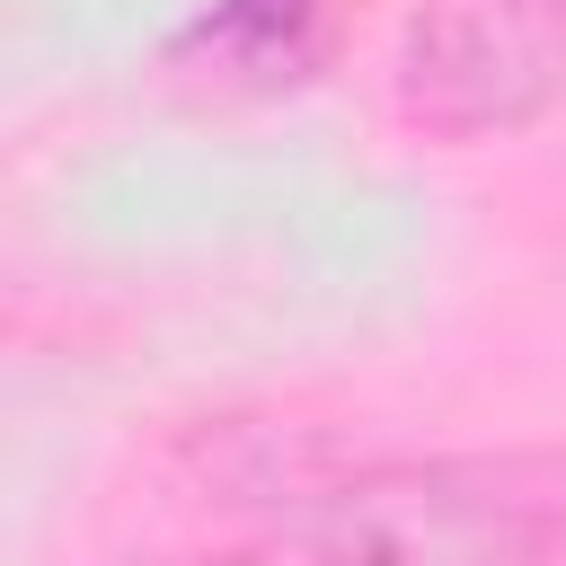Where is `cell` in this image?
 Returning <instances> with one entry per match:
<instances>
[{
	"label": "cell",
	"instance_id": "1",
	"mask_svg": "<svg viewBox=\"0 0 566 566\" xmlns=\"http://www.w3.org/2000/svg\"><path fill=\"white\" fill-rule=\"evenodd\" d=\"M274 566H566L557 460H407L363 469L274 531Z\"/></svg>",
	"mask_w": 566,
	"mask_h": 566
},
{
	"label": "cell",
	"instance_id": "5",
	"mask_svg": "<svg viewBox=\"0 0 566 566\" xmlns=\"http://www.w3.org/2000/svg\"><path fill=\"white\" fill-rule=\"evenodd\" d=\"M539 9H548V18H557V27H566V0H539Z\"/></svg>",
	"mask_w": 566,
	"mask_h": 566
},
{
	"label": "cell",
	"instance_id": "4",
	"mask_svg": "<svg viewBox=\"0 0 566 566\" xmlns=\"http://www.w3.org/2000/svg\"><path fill=\"white\" fill-rule=\"evenodd\" d=\"M168 566H274L265 539H239V548H212V557H168Z\"/></svg>",
	"mask_w": 566,
	"mask_h": 566
},
{
	"label": "cell",
	"instance_id": "3",
	"mask_svg": "<svg viewBox=\"0 0 566 566\" xmlns=\"http://www.w3.org/2000/svg\"><path fill=\"white\" fill-rule=\"evenodd\" d=\"M310 18L318 0H221L203 18V44L248 80H292V62L310 53Z\"/></svg>",
	"mask_w": 566,
	"mask_h": 566
},
{
	"label": "cell",
	"instance_id": "2",
	"mask_svg": "<svg viewBox=\"0 0 566 566\" xmlns=\"http://www.w3.org/2000/svg\"><path fill=\"white\" fill-rule=\"evenodd\" d=\"M566 88V27L539 0H424L398 35V115L478 142L531 124Z\"/></svg>",
	"mask_w": 566,
	"mask_h": 566
}]
</instances>
